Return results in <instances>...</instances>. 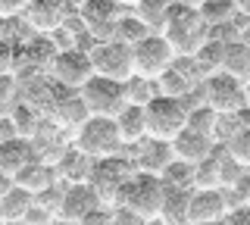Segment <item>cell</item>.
Returning <instances> with one entry per match:
<instances>
[{"instance_id":"cell-1","label":"cell","mask_w":250,"mask_h":225,"mask_svg":"<svg viewBox=\"0 0 250 225\" xmlns=\"http://www.w3.org/2000/svg\"><path fill=\"white\" fill-rule=\"evenodd\" d=\"M163 35L172 44V50L178 57H194L200 50V44L209 38V25L203 19L200 6H185V3H172L166 25H163Z\"/></svg>"},{"instance_id":"cell-2","label":"cell","mask_w":250,"mask_h":225,"mask_svg":"<svg viewBox=\"0 0 250 225\" xmlns=\"http://www.w3.org/2000/svg\"><path fill=\"white\" fill-rule=\"evenodd\" d=\"M163 194H166V184H163L160 175H150V172H131L128 182L122 184L119 191V206H128L135 209L138 216H144L147 222L150 219H160V206H163Z\"/></svg>"},{"instance_id":"cell-3","label":"cell","mask_w":250,"mask_h":225,"mask_svg":"<svg viewBox=\"0 0 250 225\" xmlns=\"http://www.w3.org/2000/svg\"><path fill=\"white\" fill-rule=\"evenodd\" d=\"M147 110V138H163L172 141L185 125H188V103L172 94H156L144 103Z\"/></svg>"},{"instance_id":"cell-4","label":"cell","mask_w":250,"mask_h":225,"mask_svg":"<svg viewBox=\"0 0 250 225\" xmlns=\"http://www.w3.org/2000/svg\"><path fill=\"white\" fill-rule=\"evenodd\" d=\"M131 57H135V75L156 82L175 66L178 53L172 50V44L166 41L163 32H150L147 38H141L135 47H131Z\"/></svg>"},{"instance_id":"cell-5","label":"cell","mask_w":250,"mask_h":225,"mask_svg":"<svg viewBox=\"0 0 250 225\" xmlns=\"http://www.w3.org/2000/svg\"><path fill=\"white\" fill-rule=\"evenodd\" d=\"M75 147L82 153H88L91 160L116 157L122 147V135H119L116 119H109V116H91L82 128H75Z\"/></svg>"},{"instance_id":"cell-6","label":"cell","mask_w":250,"mask_h":225,"mask_svg":"<svg viewBox=\"0 0 250 225\" xmlns=\"http://www.w3.org/2000/svg\"><path fill=\"white\" fill-rule=\"evenodd\" d=\"M78 91H82L91 116H109V119H116V116L125 110V103H128V88H125V82L106 79V75H97V72H94L91 82Z\"/></svg>"},{"instance_id":"cell-7","label":"cell","mask_w":250,"mask_h":225,"mask_svg":"<svg viewBox=\"0 0 250 225\" xmlns=\"http://www.w3.org/2000/svg\"><path fill=\"white\" fill-rule=\"evenodd\" d=\"M203 103L213 106L219 116H234L247 106V94H244V82L234 79L229 72H213L203 79Z\"/></svg>"},{"instance_id":"cell-8","label":"cell","mask_w":250,"mask_h":225,"mask_svg":"<svg viewBox=\"0 0 250 225\" xmlns=\"http://www.w3.org/2000/svg\"><path fill=\"white\" fill-rule=\"evenodd\" d=\"M91 63L97 75H106V79L116 82H128L135 75V57H131V47L122 41H97L91 47Z\"/></svg>"},{"instance_id":"cell-9","label":"cell","mask_w":250,"mask_h":225,"mask_svg":"<svg viewBox=\"0 0 250 225\" xmlns=\"http://www.w3.org/2000/svg\"><path fill=\"white\" fill-rule=\"evenodd\" d=\"M128 175L131 172H128V166H125V160H119V157H104V160H94L91 175H88V184L97 191L100 204L116 206L119 191H122V184L128 182Z\"/></svg>"},{"instance_id":"cell-10","label":"cell","mask_w":250,"mask_h":225,"mask_svg":"<svg viewBox=\"0 0 250 225\" xmlns=\"http://www.w3.org/2000/svg\"><path fill=\"white\" fill-rule=\"evenodd\" d=\"M122 13H125L122 0H84L75 16L82 19V25L88 28L97 41H109V38H113V25L119 22Z\"/></svg>"},{"instance_id":"cell-11","label":"cell","mask_w":250,"mask_h":225,"mask_svg":"<svg viewBox=\"0 0 250 225\" xmlns=\"http://www.w3.org/2000/svg\"><path fill=\"white\" fill-rule=\"evenodd\" d=\"M94 75V63H91V50L82 47H62L53 60V79L62 88H84Z\"/></svg>"},{"instance_id":"cell-12","label":"cell","mask_w":250,"mask_h":225,"mask_svg":"<svg viewBox=\"0 0 250 225\" xmlns=\"http://www.w3.org/2000/svg\"><path fill=\"white\" fill-rule=\"evenodd\" d=\"M50 116H53V122H57L60 128H69V131H75V128H82L84 122L91 119V110H88V103H84V97H82V91H75V88H57V94H53L50 100Z\"/></svg>"},{"instance_id":"cell-13","label":"cell","mask_w":250,"mask_h":225,"mask_svg":"<svg viewBox=\"0 0 250 225\" xmlns=\"http://www.w3.org/2000/svg\"><path fill=\"white\" fill-rule=\"evenodd\" d=\"M22 19H25V25L35 35H53L66 25L69 6H66V0H28Z\"/></svg>"},{"instance_id":"cell-14","label":"cell","mask_w":250,"mask_h":225,"mask_svg":"<svg viewBox=\"0 0 250 225\" xmlns=\"http://www.w3.org/2000/svg\"><path fill=\"white\" fill-rule=\"evenodd\" d=\"M100 206V197L97 191L91 188L88 182H72L62 188V197H60V219H72V222H82L91 209Z\"/></svg>"},{"instance_id":"cell-15","label":"cell","mask_w":250,"mask_h":225,"mask_svg":"<svg viewBox=\"0 0 250 225\" xmlns=\"http://www.w3.org/2000/svg\"><path fill=\"white\" fill-rule=\"evenodd\" d=\"M57 44L53 38H25L19 44V60H16V69H25V75L31 72H50L53 60H57Z\"/></svg>"},{"instance_id":"cell-16","label":"cell","mask_w":250,"mask_h":225,"mask_svg":"<svg viewBox=\"0 0 250 225\" xmlns=\"http://www.w3.org/2000/svg\"><path fill=\"white\" fill-rule=\"evenodd\" d=\"M229 216V200L222 188H194L191 206H188V225L191 222H213Z\"/></svg>"},{"instance_id":"cell-17","label":"cell","mask_w":250,"mask_h":225,"mask_svg":"<svg viewBox=\"0 0 250 225\" xmlns=\"http://www.w3.org/2000/svg\"><path fill=\"white\" fill-rule=\"evenodd\" d=\"M172 150H175L178 160L197 166L200 160H207L209 153L216 150V138H209V135H203V131H194V128L185 125L175 138H172Z\"/></svg>"},{"instance_id":"cell-18","label":"cell","mask_w":250,"mask_h":225,"mask_svg":"<svg viewBox=\"0 0 250 225\" xmlns=\"http://www.w3.org/2000/svg\"><path fill=\"white\" fill-rule=\"evenodd\" d=\"M35 160H38V150L28 138H10V141L0 144V172L10 175V178H16Z\"/></svg>"},{"instance_id":"cell-19","label":"cell","mask_w":250,"mask_h":225,"mask_svg":"<svg viewBox=\"0 0 250 225\" xmlns=\"http://www.w3.org/2000/svg\"><path fill=\"white\" fill-rule=\"evenodd\" d=\"M175 160V150H172V141H163V138H144L138 144V169L150 175H163V169Z\"/></svg>"},{"instance_id":"cell-20","label":"cell","mask_w":250,"mask_h":225,"mask_svg":"<svg viewBox=\"0 0 250 225\" xmlns=\"http://www.w3.org/2000/svg\"><path fill=\"white\" fill-rule=\"evenodd\" d=\"M191 191H194V188H175V184H166L163 206H160V222H166V225H188Z\"/></svg>"},{"instance_id":"cell-21","label":"cell","mask_w":250,"mask_h":225,"mask_svg":"<svg viewBox=\"0 0 250 225\" xmlns=\"http://www.w3.org/2000/svg\"><path fill=\"white\" fill-rule=\"evenodd\" d=\"M122 144H141L147 138V110L144 103H125V110L116 116Z\"/></svg>"},{"instance_id":"cell-22","label":"cell","mask_w":250,"mask_h":225,"mask_svg":"<svg viewBox=\"0 0 250 225\" xmlns=\"http://www.w3.org/2000/svg\"><path fill=\"white\" fill-rule=\"evenodd\" d=\"M10 122L16 128V138L35 141L38 131H41V110H38L35 103H28V100H19V103H13V110H10Z\"/></svg>"},{"instance_id":"cell-23","label":"cell","mask_w":250,"mask_h":225,"mask_svg":"<svg viewBox=\"0 0 250 225\" xmlns=\"http://www.w3.org/2000/svg\"><path fill=\"white\" fill-rule=\"evenodd\" d=\"M31 206H35V194L19 188V184L13 182V188L0 197V209H3V219L6 222H25V216L31 213Z\"/></svg>"},{"instance_id":"cell-24","label":"cell","mask_w":250,"mask_h":225,"mask_svg":"<svg viewBox=\"0 0 250 225\" xmlns=\"http://www.w3.org/2000/svg\"><path fill=\"white\" fill-rule=\"evenodd\" d=\"M91 166H94V160L88 157V153H82V150L72 144L69 150H62V157H60V163H57V172L66 178L69 184H72V182H88Z\"/></svg>"},{"instance_id":"cell-25","label":"cell","mask_w":250,"mask_h":225,"mask_svg":"<svg viewBox=\"0 0 250 225\" xmlns=\"http://www.w3.org/2000/svg\"><path fill=\"white\" fill-rule=\"evenodd\" d=\"M222 63H225V41H219V38H207L200 44V50L194 53V66L203 79L213 72H222Z\"/></svg>"},{"instance_id":"cell-26","label":"cell","mask_w":250,"mask_h":225,"mask_svg":"<svg viewBox=\"0 0 250 225\" xmlns=\"http://www.w3.org/2000/svg\"><path fill=\"white\" fill-rule=\"evenodd\" d=\"M19 188H25V191H31L38 197L41 191H47V188H53V169L47 166V163H41V160H35L31 166H25L19 175L13 178Z\"/></svg>"},{"instance_id":"cell-27","label":"cell","mask_w":250,"mask_h":225,"mask_svg":"<svg viewBox=\"0 0 250 225\" xmlns=\"http://www.w3.org/2000/svg\"><path fill=\"white\" fill-rule=\"evenodd\" d=\"M222 72H229V75H234V79H241V82H250V44H244V41L225 44Z\"/></svg>"},{"instance_id":"cell-28","label":"cell","mask_w":250,"mask_h":225,"mask_svg":"<svg viewBox=\"0 0 250 225\" xmlns=\"http://www.w3.org/2000/svg\"><path fill=\"white\" fill-rule=\"evenodd\" d=\"M169 6H172V0H138V3L131 6V13H135L150 32H163L166 16H169Z\"/></svg>"},{"instance_id":"cell-29","label":"cell","mask_w":250,"mask_h":225,"mask_svg":"<svg viewBox=\"0 0 250 225\" xmlns=\"http://www.w3.org/2000/svg\"><path fill=\"white\" fill-rule=\"evenodd\" d=\"M147 35H150V28H147L135 13H122L119 22L113 25V41H122V44H128V47H135L141 38H147Z\"/></svg>"},{"instance_id":"cell-30","label":"cell","mask_w":250,"mask_h":225,"mask_svg":"<svg viewBox=\"0 0 250 225\" xmlns=\"http://www.w3.org/2000/svg\"><path fill=\"white\" fill-rule=\"evenodd\" d=\"M194 188H222V157L216 150L194 166Z\"/></svg>"},{"instance_id":"cell-31","label":"cell","mask_w":250,"mask_h":225,"mask_svg":"<svg viewBox=\"0 0 250 225\" xmlns=\"http://www.w3.org/2000/svg\"><path fill=\"white\" fill-rule=\"evenodd\" d=\"M200 13L207 19V25H225V22H234L238 19V0H203L200 3Z\"/></svg>"},{"instance_id":"cell-32","label":"cell","mask_w":250,"mask_h":225,"mask_svg":"<svg viewBox=\"0 0 250 225\" xmlns=\"http://www.w3.org/2000/svg\"><path fill=\"white\" fill-rule=\"evenodd\" d=\"M216 125H219V113L213 106L200 103V106H188V128L203 131V135L216 138Z\"/></svg>"},{"instance_id":"cell-33","label":"cell","mask_w":250,"mask_h":225,"mask_svg":"<svg viewBox=\"0 0 250 225\" xmlns=\"http://www.w3.org/2000/svg\"><path fill=\"white\" fill-rule=\"evenodd\" d=\"M156 84H160V94H172V97H188V91H191V82H188V75H185L178 60L163 79H156Z\"/></svg>"},{"instance_id":"cell-34","label":"cell","mask_w":250,"mask_h":225,"mask_svg":"<svg viewBox=\"0 0 250 225\" xmlns=\"http://www.w3.org/2000/svg\"><path fill=\"white\" fill-rule=\"evenodd\" d=\"M163 184H175V188H194V166L185 160H172L166 169H163Z\"/></svg>"},{"instance_id":"cell-35","label":"cell","mask_w":250,"mask_h":225,"mask_svg":"<svg viewBox=\"0 0 250 225\" xmlns=\"http://www.w3.org/2000/svg\"><path fill=\"white\" fill-rule=\"evenodd\" d=\"M125 88H128V103H147V100H153L160 94V84L150 79H141V75H131L125 82Z\"/></svg>"},{"instance_id":"cell-36","label":"cell","mask_w":250,"mask_h":225,"mask_svg":"<svg viewBox=\"0 0 250 225\" xmlns=\"http://www.w3.org/2000/svg\"><path fill=\"white\" fill-rule=\"evenodd\" d=\"M229 153L241 163V166H250V128L241 125V128L229 138Z\"/></svg>"},{"instance_id":"cell-37","label":"cell","mask_w":250,"mask_h":225,"mask_svg":"<svg viewBox=\"0 0 250 225\" xmlns=\"http://www.w3.org/2000/svg\"><path fill=\"white\" fill-rule=\"evenodd\" d=\"M16 60H19V44L0 32V75H16Z\"/></svg>"},{"instance_id":"cell-38","label":"cell","mask_w":250,"mask_h":225,"mask_svg":"<svg viewBox=\"0 0 250 225\" xmlns=\"http://www.w3.org/2000/svg\"><path fill=\"white\" fill-rule=\"evenodd\" d=\"M16 91H19V82H16V75H0V113L13 110Z\"/></svg>"},{"instance_id":"cell-39","label":"cell","mask_w":250,"mask_h":225,"mask_svg":"<svg viewBox=\"0 0 250 225\" xmlns=\"http://www.w3.org/2000/svg\"><path fill=\"white\" fill-rule=\"evenodd\" d=\"M241 172H244V166L225 150V157H222V188H234V182L241 178Z\"/></svg>"},{"instance_id":"cell-40","label":"cell","mask_w":250,"mask_h":225,"mask_svg":"<svg viewBox=\"0 0 250 225\" xmlns=\"http://www.w3.org/2000/svg\"><path fill=\"white\" fill-rule=\"evenodd\" d=\"M113 225H150V222H147L144 216H138L135 209L116 204V206H113Z\"/></svg>"},{"instance_id":"cell-41","label":"cell","mask_w":250,"mask_h":225,"mask_svg":"<svg viewBox=\"0 0 250 225\" xmlns=\"http://www.w3.org/2000/svg\"><path fill=\"white\" fill-rule=\"evenodd\" d=\"M82 225H113V206L100 204L97 209H91L88 216L82 219Z\"/></svg>"},{"instance_id":"cell-42","label":"cell","mask_w":250,"mask_h":225,"mask_svg":"<svg viewBox=\"0 0 250 225\" xmlns=\"http://www.w3.org/2000/svg\"><path fill=\"white\" fill-rule=\"evenodd\" d=\"M28 6V0H0V19H16L22 16Z\"/></svg>"},{"instance_id":"cell-43","label":"cell","mask_w":250,"mask_h":225,"mask_svg":"<svg viewBox=\"0 0 250 225\" xmlns=\"http://www.w3.org/2000/svg\"><path fill=\"white\" fill-rule=\"evenodd\" d=\"M225 225H250V204H241L229 209V216H225Z\"/></svg>"},{"instance_id":"cell-44","label":"cell","mask_w":250,"mask_h":225,"mask_svg":"<svg viewBox=\"0 0 250 225\" xmlns=\"http://www.w3.org/2000/svg\"><path fill=\"white\" fill-rule=\"evenodd\" d=\"M231 191L241 197V204H250V166H244V172H241V178L234 182Z\"/></svg>"},{"instance_id":"cell-45","label":"cell","mask_w":250,"mask_h":225,"mask_svg":"<svg viewBox=\"0 0 250 225\" xmlns=\"http://www.w3.org/2000/svg\"><path fill=\"white\" fill-rule=\"evenodd\" d=\"M10 138H16V128L10 122V113H0V144L10 141Z\"/></svg>"},{"instance_id":"cell-46","label":"cell","mask_w":250,"mask_h":225,"mask_svg":"<svg viewBox=\"0 0 250 225\" xmlns=\"http://www.w3.org/2000/svg\"><path fill=\"white\" fill-rule=\"evenodd\" d=\"M10 188H13V178H10V175H3V172H0V197H3V194H6V191H10Z\"/></svg>"},{"instance_id":"cell-47","label":"cell","mask_w":250,"mask_h":225,"mask_svg":"<svg viewBox=\"0 0 250 225\" xmlns=\"http://www.w3.org/2000/svg\"><path fill=\"white\" fill-rule=\"evenodd\" d=\"M238 41H244V44H250V25H241V35H238Z\"/></svg>"},{"instance_id":"cell-48","label":"cell","mask_w":250,"mask_h":225,"mask_svg":"<svg viewBox=\"0 0 250 225\" xmlns=\"http://www.w3.org/2000/svg\"><path fill=\"white\" fill-rule=\"evenodd\" d=\"M50 225H82V222H72V219H60V216H57V219H53Z\"/></svg>"},{"instance_id":"cell-49","label":"cell","mask_w":250,"mask_h":225,"mask_svg":"<svg viewBox=\"0 0 250 225\" xmlns=\"http://www.w3.org/2000/svg\"><path fill=\"white\" fill-rule=\"evenodd\" d=\"M172 3H185V6H200L203 0H172Z\"/></svg>"},{"instance_id":"cell-50","label":"cell","mask_w":250,"mask_h":225,"mask_svg":"<svg viewBox=\"0 0 250 225\" xmlns=\"http://www.w3.org/2000/svg\"><path fill=\"white\" fill-rule=\"evenodd\" d=\"M191 225H225V219H213V222H191Z\"/></svg>"},{"instance_id":"cell-51","label":"cell","mask_w":250,"mask_h":225,"mask_svg":"<svg viewBox=\"0 0 250 225\" xmlns=\"http://www.w3.org/2000/svg\"><path fill=\"white\" fill-rule=\"evenodd\" d=\"M244 94H247V106H250V82H244Z\"/></svg>"},{"instance_id":"cell-52","label":"cell","mask_w":250,"mask_h":225,"mask_svg":"<svg viewBox=\"0 0 250 225\" xmlns=\"http://www.w3.org/2000/svg\"><path fill=\"white\" fill-rule=\"evenodd\" d=\"M122 3H125V6H135V3H138V0H122Z\"/></svg>"},{"instance_id":"cell-53","label":"cell","mask_w":250,"mask_h":225,"mask_svg":"<svg viewBox=\"0 0 250 225\" xmlns=\"http://www.w3.org/2000/svg\"><path fill=\"white\" fill-rule=\"evenodd\" d=\"M0 222H6V219H3V209H0Z\"/></svg>"},{"instance_id":"cell-54","label":"cell","mask_w":250,"mask_h":225,"mask_svg":"<svg viewBox=\"0 0 250 225\" xmlns=\"http://www.w3.org/2000/svg\"><path fill=\"white\" fill-rule=\"evenodd\" d=\"M0 225H16V222H0Z\"/></svg>"},{"instance_id":"cell-55","label":"cell","mask_w":250,"mask_h":225,"mask_svg":"<svg viewBox=\"0 0 250 225\" xmlns=\"http://www.w3.org/2000/svg\"><path fill=\"white\" fill-rule=\"evenodd\" d=\"M160 225H166V222H160Z\"/></svg>"}]
</instances>
